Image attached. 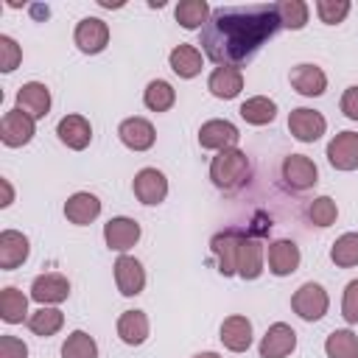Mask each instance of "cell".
I'll return each mask as SVG.
<instances>
[{
	"mask_svg": "<svg viewBox=\"0 0 358 358\" xmlns=\"http://www.w3.org/2000/svg\"><path fill=\"white\" fill-rule=\"evenodd\" d=\"M280 17L274 3H249V6H221L210 14L201 28V48L210 62L218 67L246 64L277 31Z\"/></svg>",
	"mask_w": 358,
	"mask_h": 358,
	"instance_id": "obj_1",
	"label": "cell"
},
{
	"mask_svg": "<svg viewBox=\"0 0 358 358\" xmlns=\"http://www.w3.org/2000/svg\"><path fill=\"white\" fill-rule=\"evenodd\" d=\"M246 176H249V157L241 148H224L210 162V179L224 190L241 187Z\"/></svg>",
	"mask_w": 358,
	"mask_h": 358,
	"instance_id": "obj_2",
	"label": "cell"
},
{
	"mask_svg": "<svg viewBox=\"0 0 358 358\" xmlns=\"http://www.w3.org/2000/svg\"><path fill=\"white\" fill-rule=\"evenodd\" d=\"M327 291L319 282H305L299 285V291L291 296V308L299 319L305 322H319L327 313Z\"/></svg>",
	"mask_w": 358,
	"mask_h": 358,
	"instance_id": "obj_3",
	"label": "cell"
},
{
	"mask_svg": "<svg viewBox=\"0 0 358 358\" xmlns=\"http://www.w3.org/2000/svg\"><path fill=\"white\" fill-rule=\"evenodd\" d=\"M288 129H291V134H294L299 143H313V140H319V137L324 134L327 120H324L322 112L299 106V109H294V112L288 115Z\"/></svg>",
	"mask_w": 358,
	"mask_h": 358,
	"instance_id": "obj_4",
	"label": "cell"
},
{
	"mask_svg": "<svg viewBox=\"0 0 358 358\" xmlns=\"http://www.w3.org/2000/svg\"><path fill=\"white\" fill-rule=\"evenodd\" d=\"M34 137V117L25 115L22 109H11L3 115L0 120V140L8 145V148H20L25 143H31Z\"/></svg>",
	"mask_w": 358,
	"mask_h": 358,
	"instance_id": "obj_5",
	"label": "cell"
},
{
	"mask_svg": "<svg viewBox=\"0 0 358 358\" xmlns=\"http://www.w3.org/2000/svg\"><path fill=\"white\" fill-rule=\"evenodd\" d=\"M103 241H106L109 249L126 252V249H131L140 241V224L134 218H126V215L109 218L106 227H103Z\"/></svg>",
	"mask_w": 358,
	"mask_h": 358,
	"instance_id": "obj_6",
	"label": "cell"
},
{
	"mask_svg": "<svg viewBox=\"0 0 358 358\" xmlns=\"http://www.w3.org/2000/svg\"><path fill=\"white\" fill-rule=\"evenodd\" d=\"M241 241H243V235H238L235 229H229V232H218L213 238V243H210V249H213V255L218 260V271L224 277L238 274V249H241Z\"/></svg>",
	"mask_w": 358,
	"mask_h": 358,
	"instance_id": "obj_7",
	"label": "cell"
},
{
	"mask_svg": "<svg viewBox=\"0 0 358 358\" xmlns=\"http://www.w3.org/2000/svg\"><path fill=\"white\" fill-rule=\"evenodd\" d=\"M327 159L336 171H355L358 168V134L341 131L327 145Z\"/></svg>",
	"mask_w": 358,
	"mask_h": 358,
	"instance_id": "obj_8",
	"label": "cell"
},
{
	"mask_svg": "<svg viewBox=\"0 0 358 358\" xmlns=\"http://www.w3.org/2000/svg\"><path fill=\"white\" fill-rule=\"evenodd\" d=\"M73 39L84 53H101L106 48V42H109V25L103 20H98V17H84L76 25Z\"/></svg>",
	"mask_w": 358,
	"mask_h": 358,
	"instance_id": "obj_9",
	"label": "cell"
},
{
	"mask_svg": "<svg viewBox=\"0 0 358 358\" xmlns=\"http://www.w3.org/2000/svg\"><path fill=\"white\" fill-rule=\"evenodd\" d=\"M294 347H296L294 327H288L285 322H277L266 330L260 341V358H285L288 352H294Z\"/></svg>",
	"mask_w": 358,
	"mask_h": 358,
	"instance_id": "obj_10",
	"label": "cell"
},
{
	"mask_svg": "<svg viewBox=\"0 0 358 358\" xmlns=\"http://www.w3.org/2000/svg\"><path fill=\"white\" fill-rule=\"evenodd\" d=\"M282 179L294 190H308V187H313L319 182V171H316V165L308 157L291 154V157L282 159Z\"/></svg>",
	"mask_w": 358,
	"mask_h": 358,
	"instance_id": "obj_11",
	"label": "cell"
},
{
	"mask_svg": "<svg viewBox=\"0 0 358 358\" xmlns=\"http://www.w3.org/2000/svg\"><path fill=\"white\" fill-rule=\"evenodd\" d=\"M115 282H117V291L123 296H137L145 285V271H143V263L129 257V255H120L117 263H115Z\"/></svg>",
	"mask_w": 358,
	"mask_h": 358,
	"instance_id": "obj_12",
	"label": "cell"
},
{
	"mask_svg": "<svg viewBox=\"0 0 358 358\" xmlns=\"http://www.w3.org/2000/svg\"><path fill=\"white\" fill-rule=\"evenodd\" d=\"M56 134H59V140H62L67 148L81 151V148H87L90 140H92V126H90V120L81 117V115H64V117L59 120V126H56Z\"/></svg>",
	"mask_w": 358,
	"mask_h": 358,
	"instance_id": "obj_13",
	"label": "cell"
},
{
	"mask_svg": "<svg viewBox=\"0 0 358 358\" xmlns=\"http://www.w3.org/2000/svg\"><path fill=\"white\" fill-rule=\"evenodd\" d=\"M238 129L229 123V120H207L201 123L199 129V143L201 148H215V151H224V148H235L238 143Z\"/></svg>",
	"mask_w": 358,
	"mask_h": 358,
	"instance_id": "obj_14",
	"label": "cell"
},
{
	"mask_svg": "<svg viewBox=\"0 0 358 358\" xmlns=\"http://www.w3.org/2000/svg\"><path fill=\"white\" fill-rule=\"evenodd\" d=\"M134 196L143 204H159L168 196V179L157 168H143L134 176Z\"/></svg>",
	"mask_w": 358,
	"mask_h": 358,
	"instance_id": "obj_15",
	"label": "cell"
},
{
	"mask_svg": "<svg viewBox=\"0 0 358 358\" xmlns=\"http://www.w3.org/2000/svg\"><path fill=\"white\" fill-rule=\"evenodd\" d=\"M31 296L39 305H56L70 296V282L62 274H39L31 285Z\"/></svg>",
	"mask_w": 358,
	"mask_h": 358,
	"instance_id": "obj_16",
	"label": "cell"
},
{
	"mask_svg": "<svg viewBox=\"0 0 358 358\" xmlns=\"http://www.w3.org/2000/svg\"><path fill=\"white\" fill-rule=\"evenodd\" d=\"M17 109H22L25 115H31L34 120L36 117H45L48 109H50V92H48V87L39 84V81L22 84L20 92H17Z\"/></svg>",
	"mask_w": 358,
	"mask_h": 358,
	"instance_id": "obj_17",
	"label": "cell"
},
{
	"mask_svg": "<svg viewBox=\"0 0 358 358\" xmlns=\"http://www.w3.org/2000/svg\"><path fill=\"white\" fill-rule=\"evenodd\" d=\"M117 134H120V143L126 148H131V151H148L154 145V137H157L154 134V126L145 117H129V120H123L120 129H117Z\"/></svg>",
	"mask_w": 358,
	"mask_h": 358,
	"instance_id": "obj_18",
	"label": "cell"
},
{
	"mask_svg": "<svg viewBox=\"0 0 358 358\" xmlns=\"http://www.w3.org/2000/svg\"><path fill=\"white\" fill-rule=\"evenodd\" d=\"M31 246H28V238L17 229H6L0 232V268L3 271H11L17 268L20 263H25Z\"/></svg>",
	"mask_w": 358,
	"mask_h": 358,
	"instance_id": "obj_19",
	"label": "cell"
},
{
	"mask_svg": "<svg viewBox=\"0 0 358 358\" xmlns=\"http://www.w3.org/2000/svg\"><path fill=\"white\" fill-rule=\"evenodd\" d=\"M291 87L299 92V95H308V98H316L327 90V76L322 73V67L316 64H296L291 70Z\"/></svg>",
	"mask_w": 358,
	"mask_h": 358,
	"instance_id": "obj_20",
	"label": "cell"
},
{
	"mask_svg": "<svg viewBox=\"0 0 358 358\" xmlns=\"http://www.w3.org/2000/svg\"><path fill=\"white\" fill-rule=\"evenodd\" d=\"M299 266V246L294 241H274L268 246V268L277 277L294 274Z\"/></svg>",
	"mask_w": 358,
	"mask_h": 358,
	"instance_id": "obj_21",
	"label": "cell"
},
{
	"mask_svg": "<svg viewBox=\"0 0 358 358\" xmlns=\"http://www.w3.org/2000/svg\"><path fill=\"white\" fill-rule=\"evenodd\" d=\"M207 90L215 95V98H235L241 90H243V73L238 67H215L207 78Z\"/></svg>",
	"mask_w": 358,
	"mask_h": 358,
	"instance_id": "obj_22",
	"label": "cell"
},
{
	"mask_svg": "<svg viewBox=\"0 0 358 358\" xmlns=\"http://www.w3.org/2000/svg\"><path fill=\"white\" fill-rule=\"evenodd\" d=\"M98 213H101V201H98V196L84 193V190H81V193H73V196L67 199V204H64V215H67V221H70V224H78V227L95 221Z\"/></svg>",
	"mask_w": 358,
	"mask_h": 358,
	"instance_id": "obj_23",
	"label": "cell"
},
{
	"mask_svg": "<svg viewBox=\"0 0 358 358\" xmlns=\"http://www.w3.org/2000/svg\"><path fill=\"white\" fill-rule=\"evenodd\" d=\"M221 341L232 352H243L252 344V322L246 316H229L221 324Z\"/></svg>",
	"mask_w": 358,
	"mask_h": 358,
	"instance_id": "obj_24",
	"label": "cell"
},
{
	"mask_svg": "<svg viewBox=\"0 0 358 358\" xmlns=\"http://www.w3.org/2000/svg\"><path fill=\"white\" fill-rule=\"evenodd\" d=\"M238 274L243 280H257L263 274V246L255 238H243L238 249Z\"/></svg>",
	"mask_w": 358,
	"mask_h": 358,
	"instance_id": "obj_25",
	"label": "cell"
},
{
	"mask_svg": "<svg viewBox=\"0 0 358 358\" xmlns=\"http://www.w3.org/2000/svg\"><path fill=\"white\" fill-rule=\"evenodd\" d=\"M117 336L126 344H131V347L143 344L148 338V316L143 310H126V313H120V319H117Z\"/></svg>",
	"mask_w": 358,
	"mask_h": 358,
	"instance_id": "obj_26",
	"label": "cell"
},
{
	"mask_svg": "<svg viewBox=\"0 0 358 358\" xmlns=\"http://www.w3.org/2000/svg\"><path fill=\"white\" fill-rule=\"evenodd\" d=\"M168 62H171V70H173L179 78H193V76L201 73V53H199V48H193V45H176V48L171 50Z\"/></svg>",
	"mask_w": 358,
	"mask_h": 358,
	"instance_id": "obj_27",
	"label": "cell"
},
{
	"mask_svg": "<svg viewBox=\"0 0 358 358\" xmlns=\"http://www.w3.org/2000/svg\"><path fill=\"white\" fill-rule=\"evenodd\" d=\"M241 117L246 123H252V126H266V123H271L277 117V103L271 98H266V95H255V98L241 103Z\"/></svg>",
	"mask_w": 358,
	"mask_h": 358,
	"instance_id": "obj_28",
	"label": "cell"
},
{
	"mask_svg": "<svg viewBox=\"0 0 358 358\" xmlns=\"http://www.w3.org/2000/svg\"><path fill=\"white\" fill-rule=\"evenodd\" d=\"M25 313H28V296L22 291L11 288V285L3 288L0 291V316H3V322L20 324L25 319Z\"/></svg>",
	"mask_w": 358,
	"mask_h": 358,
	"instance_id": "obj_29",
	"label": "cell"
},
{
	"mask_svg": "<svg viewBox=\"0 0 358 358\" xmlns=\"http://www.w3.org/2000/svg\"><path fill=\"white\" fill-rule=\"evenodd\" d=\"M327 358H358V336L352 330H333L324 341Z\"/></svg>",
	"mask_w": 358,
	"mask_h": 358,
	"instance_id": "obj_30",
	"label": "cell"
},
{
	"mask_svg": "<svg viewBox=\"0 0 358 358\" xmlns=\"http://www.w3.org/2000/svg\"><path fill=\"white\" fill-rule=\"evenodd\" d=\"M207 17H210V6L204 0H182L176 6V22L182 28H187V31L199 28L201 22L207 25Z\"/></svg>",
	"mask_w": 358,
	"mask_h": 358,
	"instance_id": "obj_31",
	"label": "cell"
},
{
	"mask_svg": "<svg viewBox=\"0 0 358 358\" xmlns=\"http://www.w3.org/2000/svg\"><path fill=\"white\" fill-rule=\"evenodd\" d=\"M143 101H145V106H148L151 112H168V109L173 106V101H176V92H173V87H171L168 81L157 78V81H151V84L145 87Z\"/></svg>",
	"mask_w": 358,
	"mask_h": 358,
	"instance_id": "obj_32",
	"label": "cell"
},
{
	"mask_svg": "<svg viewBox=\"0 0 358 358\" xmlns=\"http://www.w3.org/2000/svg\"><path fill=\"white\" fill-rule=\"evenodd\" d=\"M62 324H64V316H62V310H56V308H45V305H42L36 313L28 316V327H31V333H36V336H53V333L62 330Z\"/></svg>",
	"mask_w": 358,
	"mask_h": 358,
	"instance_id": "obj_33",
	"label": "cell"
},
{
	"mask_svg": "<svg viewBox=\"0 0 358 358\" xmlns=\"http://www.w3.org/2000/svg\"><path fill=\"white\" fill-rule=\"evenodd\" d=\"M274 8H277V17H280V25L282 28H291V31L305 28V22H308V6L302 0H280V3H274Z\"/></svg>",
	"mask_w": 358,
	"mask_h": 358,
	"instance_id": "obj_34",
	"label": "cell"
},
{
	"mask_svg": "<svg viewBox=\"0 0 358 358\" xmlns=\"http://www.w3.org/2000/svg\"><path fill=\"white\" fill-rule=\"evenodd\" d=\"M62 358H98V344L90 333L76 330L67 336V341L62 347Z\"/></svg>",
	"mask_w": 358,
	"mask_h": 358,
	"instance_id": "obj_35",
	"label": "cell"
},
{
	"mask_svg": "<svg viewBox=\"0 0 358 358\" xmlns=\"http://www.w3.org/2000/svg\"><path fill=\"white\" fill-rule=\"evenodd\" d=\"M330 257H333V263L341 266V268L358 266V232H344V235L333 243Z\"/></svg>",
	"mask_w": 358,
	"mask_h": 358,
	"instance_id": "obj_36",
	"label": "cell"
},
{
	"mask_svg": "<svg viewBox=\"0 0 358 358\" xmlns=\"http://www.w3.org/2000/svg\"><path fill=\"white\" fill-rule=\"evenodd\" d=\"M336 215H338V207H336V201H333L330 196H319V199H313L310 207H308V218H310L316 227H330V224L336 221Z\"/></svg>",
	"mask_w": 358,
	"mask_h": 358,
	"instance_id": "obj_37",
	"label": "cell"
},
{
	"mask_svg": "<svg viewBox=\"0 0 358 358\" xmlns=\"http://www.w3.org/2000/svg\"><path fill=\"white\" fill-rule=\"evenodd\" d=\"M316 14H319L322 22L336 25V22H341L350 14V3L347 0H319L316 3Z\"/></svg>",
	"mask_w": 358,
	"mask_h": 358,
	"instance_id": "obj_38",
	"label": "cell"
},
{
	"mask_svg": "<svg viewBox=\"0 0 358 358\" xmlns=\"http://www.w3.org/2000/svg\"><path fill=\"white\" fill-rule=\"evenodd\" d=\"M20 59H22V50H20V45L11 39V36H0V70L3 73H11L17 64H20Z\"/></svg>",
	"mask_w": 358,
	"mask_h": 358,
	"instance_id": "obj_39",
	"label": "cell"
},
{
	"mask_svg": "<svg viewBox=\"0 0 358 358\" xmlns=\"http://www.w3.org/2000/svg\"><path fill=\"white\" fill-rule=\"evenodd\" d=\"M341 316L350 322V324H355L358 322V280H352V282H347V288H344V302H341Z\"/></svg>",
	"mask_w": 358,
	"mask_h": 358,
	"instance_id": "obj_40",
	"label": "cell"
},
{
	"mask_svg": "<svg viewBox=\"0 0 358 358\" xmlns=\"http://www.w3.org/2000/svg\"><path fill=\"white\" fill-rule=\"evenodd\" d=\"M0 358H28V347L17 336H3L0 338Z\"/></svg>",
	"mask_w": 358,
	"mask_h": 358,
	"instance_id": "obj_41",
	"label": "cell"
},
{
	"mask_svg": "<svg viewBox=\"0 0 358 358\" xmlns=\"http://www.w3.org/2000/svg\"><path fill=\"white\" fill-rule=\"evenodd\" d=\"M341 112L350 120H358V87H347L341 95Z\"/></svg>",
	"mask_w": 358,
	"mask_h": 358,
	"instance_id": "obj_42",
	"label": "cell"
},
{
	"mask_svg": "<svg viewBox=\"0 0 358 358\" xmlns=\"http://www.w3.org/2000/svg\"><path fill=\"white\" fill-rule=\"evenodd\" d=\"M0 187H3V201H0V207H8V204H11V199H14V190H11L8 179H0Z\"/></svg>",
	"mask_w": 358,
	"mask_h": 358,
	"instance_id": "obj_43",
	"label": "cell"
},
{
	"mask_svg": "<svg viewBox=\"0 0 358 358\" xmlns=\"http://www.w3.org/2000/svg\"><path fill=\"white\" fill-rule=\"evenodd\" d=\"M193 358H221L218 352H199V355H193Z\"/></svg>",
	"mask_w": 358,
	"mask_h": 358,
	"instance_id": "obj_44",
	"label": "cell"
}]
</instances>
